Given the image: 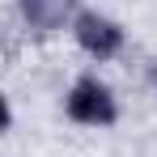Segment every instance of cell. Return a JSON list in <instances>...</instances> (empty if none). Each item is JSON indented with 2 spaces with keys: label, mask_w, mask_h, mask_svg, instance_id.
Masks as SVG:
<instances>
[{
  "label": "cell",
  "mask_w": 157,
  "mask_h": 157,
  "mask_svg": "<svg viewBox=\"0 0 157 157\" xmlns=\"http://www.w3.org/2000/svg\"><path fill=\"white\" fill-rule=\"evenodd\" d=\"M72 4H77V0H21V17H26L30 30L51 34V30H59L72 17Z\"/></svg>",
  "instance_id": "obj_3"
},
{
  "label": "cell",
  "mask_w": 157,
  "mask_h": 157,
  "mask_svg": "<svg viewBox=\"0 0 157 157\" xmlns=\"http://www.w3.org/2000/svg\"><path fill=\"white\" fill-rule=\"evenodd\" d=\"M9 123H13V110H9V102H4V94H0V132H9Z\"/></svg>",
  "instance_id": "obj_4"
},
{
  "label": "cell",
  "mask_w": 157,
  "mask_h": 157,
  "mask_svg": "<svg viewBox=\"0 0 157 157\" xmlns=\"http://www.w3.org/2000/svg\"><path fill=\"white\" fill-rule=\"evenodd\" d=\"M64 110H68V119H77L85 128H106V123L119 119V102H115L110 85H102L98 77H81L77 85L68 89Z\"/></svg>",
  "instance_id": "obj_1"
},
{
  "label": "cell",
  "mask_w": 157,
  "mask_h": 157,
  "mask_svg": "<svg viewBox=\"0 0 157 157\" xmlns=\"http://www.w3.org/2000/svg\"><path fill=\"white\" fill-rule=\"evenodd\" d=\"M72 34H77L81 51L94 55V59H110L123 47V26L102 17V13H77L72 17Z\"/></svg>",
  "instance_id": "obj_2"
}]
</instances>
